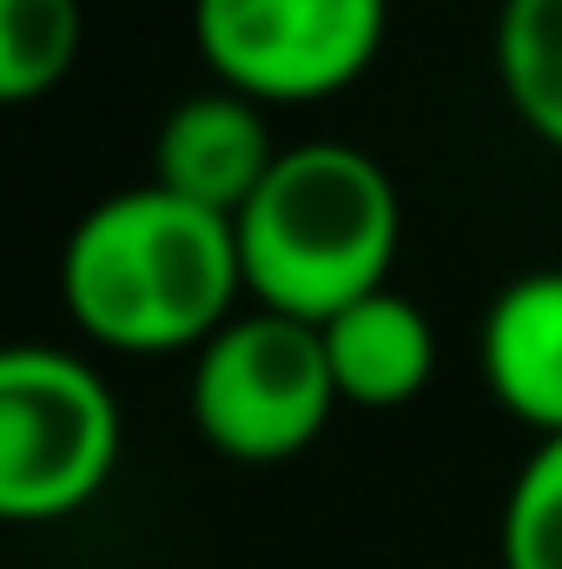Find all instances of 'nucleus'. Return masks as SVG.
Returning a JSON list of instances; mask_svg holds the SVG:
<instances>
[{
    "label": "nucleus",
    "instance_id": "nucleus-8",
    "mask_svg": "<svg viewBox=\"0 0 562 569\" xmlns=\"http://www.w3.org/2000/svg\"><path fill=\"white\" fill-rule=\"evenodd\" d=\"M318 338L331 358L338 405H358V411L411 405V398H423V385L436 371V325L423 318L418 298H404L391 284L344 305L338 318H324Z\"/></svg>",
    "mask_w": 562,
    "mask_h": 569
},
{
    "label": "nucleus",
    "instance_id": "nucleus-5",
    "mask_svg": "<svg viewBox=\"0 0 562 569\" xmlns=\"http://www.w3.org/2000/svg\"><path fill=\"white\" fill-rule=\"evenodd\" d=\"M391 0H192L199 60L252 107H311L364 80Z\"/></svg>",
    "mask_w": 562,
    "mask_h": 569
},
{
    "label": "nucleus",
    "instance_id": "nucleus-7",
    "mask_svg": "<svg viewBox=\"0 0 562 569\" xmlns=\"http://www.w3.org/2000/svg\"><path fill=\"white\" fill-rule=\"evenodd\" d=\"M476 365L490 398L536 430V443L562 437V266L523 272L490 298Z\"/></svg>",
    "mask_w": 562,
    "mask_h": 569
},
{
    "label": "nucleus",
    "instance_id": "nucleus-3",
    "mask_svg": "<svg viewBox=\"0 0 562 569\" xmlns=\"http://www.w3.org/2000/svg\"><path fill=\"white\" fill-rule=\"evenodd\" d=\"M120 398L67 345H0V523L80 517L120 470Z\"/></svg>",
    "mask_w": 562,
    "mask_h": 569
},
{
    "label": "nucleus",
    "instance_id": "nucleus-10",
    "mask_svg": "<svg viewBox=\"0 0 562 569\" xmlns=\"http://www.w3.org/2000/svg\"><path fill=\"white\" fill-rule=\"evenodd\" d=\"M87 47V0H0V107L47 100Z\"/></svg>",
    "mask_w": 562,
    "mask_h": 569
},
{
    "label": "nucleus",
    "instance_id": "nucleus-4",
    "mask_svg": "<svg viewBox=\"0 0 562 569\" xmlns=\"http://www.w3.org/2000/svg\"><path fill=\"white\" fill-rule=\"evenodd\" d=\"M192 425L232 463H284L318 443L338 411L318 325L284 311H239L192 351Z\"/></svg>",
    "mask_w": 562,
    "mask_h": 569
},
{
    "label": "nucleus",
    "instance_id": "nucleus-2",
    "mask_svg": "<svg viewBox=\"0 0 562 569\" xmlns=\"http://www.w3.org/2000/svg\"><path fill=\"white\" fill-rule=\"evenodd\" d=\"M232 232L252 305L324 325L344 305L391 284L404 206L391 172L364 146L304 140L279 152V166L232 219Z\"/></svg>",
    "mask_w": 562,
    "mask_h": 569
},
{
    "label": "nucleus",
    "instance_id": "nucleus-11",
    "mask_svg": "<svg viewBox=\"0 0 562 569\" xmlns=\"http://www.w3.org/2000/svg\"><path fill=\"white\" fill-rule=\"evenodd\" d=\"M503 569H562V437H543L503 497Z\"/></svg>",
    "mask_w": 562,
    "mask_h": 569
},
{
    "label": "nucleus",
    "instance_id": "nucleus-1",
    "mask_svg": "<svg viewBox=\"0 0 562 569\" xmlns=\"http://www.w3.org/2000/svg\"><path fill=\"white\" fill-rule=\"evenodd\" d=\"M239 232L232 219L172 199L165 186H127L80 212L60 246V305L73 331L127 358L199 351L239 318Z\"/></svg>",
    "mask_w": 562,
    "mask_h": 569
},
{
    "label": "nucleus",
    "instance_id": "nucleus-9",
    "mask_svg": "<svg viewBox=\"0 0 562 569\" xmlns=\"http://www.w3.org/2000/svg\"><path fill=\"white\" fill-rule=\"evenodd\" d=\"M496 73L516 120L562 152V0H503Z\"/></svg>",
    "mask_w": 562,
    "mask_h": 569
},
{
    "label": "nucleus",
    "instance_id": "nucleus-6",
    "mask_svg": "<svg viewBox=\"0 0 562 569\" xmlns=\"http://www.w3.org/2000/svg\"><path fill=\"white\" fill-rule=\"evenodd\" d=\"M284 146H272L265 107H252L245 93H192L179 100L159 133H152V186H165L172 199H192L219 219H239L252 206V192L265 186V172L279 166Z\"/></svg>",
    "mask_w": 562,
    "mask_h": 569
}]
</instances>
